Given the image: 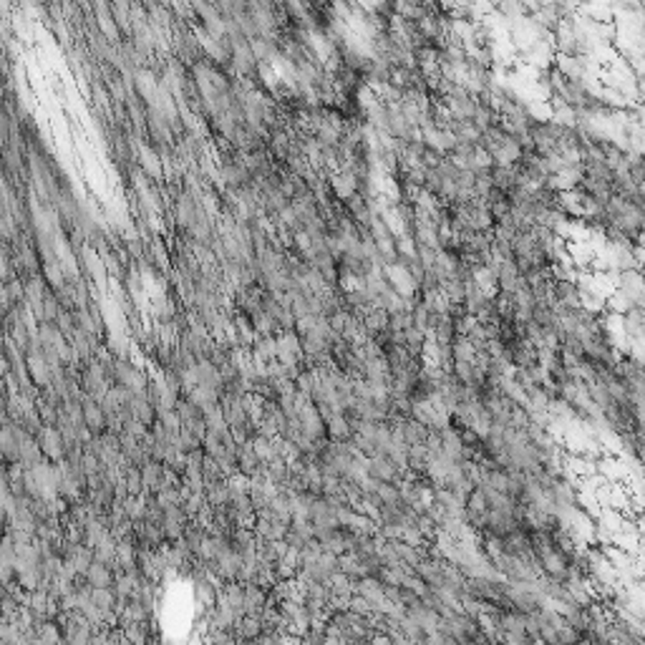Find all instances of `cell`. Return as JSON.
<instances>
[{
    "label": "cell",
    "instance_id": "6da1fadb",
    "mask_svg": "<svg viewBox=\"0 0 645 645\" xmlns=\"http://www.w3.org/2000/svg\"><path fill=\"white\" fill-rule=\"evenodd\" d=\"M401 474L403 472H398L396 464H393L388 456H373V459H368V479H373V482L393 484V482H398Z\"/></svg>",
    "mask_w": 645,
    "mask_h": 645
},
{
    "label": "cell",
    "instance_id": "3957f363",
    "mask_svg": "<svg viewBox=\"0 0 645 645\" xmlns=\"http://www.w3.org/2000/svg\"><path fill=\"white\" fill-rule=\"evenodd\" d=\"M265 633V625L260 620V615H242L237 620V638L242 640H255Z\"/></svg>",
    "mask_w": 645,
    "mask_h": 645
},
{
    "label": "cell",
    "instance_id": "8992f818",
    "mask_svg": "<svg viewBox=\"0 0 645 645\" xmlns=\"http://www.w3.org/2000/svg\"><path fill=\"white\" fill-rule=\"evenodd\" d=\"M424 645H456V643L446 633H441V630H434V633L424 635Z\"/></svg>",
    "mask_w": 645,
    "mask_h": 645
},
{
    "label": "cell",
    "instance_id": "5b68a950",
    "mask_svg": "<svg viewBox=\"0 0 645 645\" xmlns=\"http://www.w3.org/2000/svg\"><path fill=\"white\" fill-rule=\"evenodd\" d=\"M121 633H124V638H127L132 645H146V640H149V635H146V622H127Z\"/></svg>",
    "mask_w": 645,
    "mask_h": 645
},
{
    "label": "cell",
    "instance_id": "7a4b0ae2",
    "mask_svg": "<svg viewBox=\"0 0 645 645\" xmlns=\"http://www.w3.org/2000/svg\"><path fill=\"white\" fill-rule=\"evenodd\" d=\"M406 617H411V620L424 630V635L438 630V612L434 610V608H429V605H424L421 600L411 605V608H406Z\"/></svg>",
    "mask_w": 645,
    "mask_h": 645
},
{
    "label": "cell",
    "instance_id": "277c9868",
    "mask_svg": "<svg viewBox=\"0 0 645 645\" xmlns=\"http://www.w3.org/2000/svg\"><path fill=\"white\" fill-rule=\"evenodd\" d=\"M86 580H88V585H91L93 590L109 588V585H111V572L106 570V564L96 562V564H91V567L86 570Z\"/></svg>",
    "mask_w": 645,
    "mask_h": 645
},
{
    "label": "cell",
    "instance_id": "52a82bcc",
    "mask_svg": "<svg viewBox=\"0 0 645 645\" xmlns=\"http://www.w3.org/2000/svg\"><path fill=\"white\" fill-rule=\"evenodd\" d=\"M86 416H88V421H91V426L96 429L98 421H101V411H98L96 406H86Z\"/></svg>",
    "mask_w": 645,
    "mask_h": 645
},
{
    "label": "cell",
    "instance_id": "ba28073f",
    "mask_svg": "<svg viewBox=\"0 0 645 645\" xmlns=\"http://www.w3.org/2000/svg\"><path fill=\"white\" fill-rule=\"evenodd\" d=\"M368 645H393V640L388 638V635L378 633V635H373V638L368 640Z\"/></svg>",
    "mask_w": 645,
    "mask_h": 645
}]
</instances>
